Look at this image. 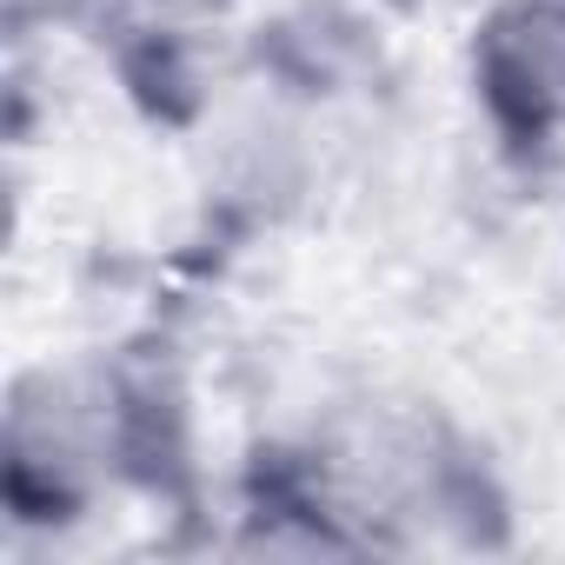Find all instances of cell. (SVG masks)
<instances>
[{
  "mask_svg": "<svg viewBox=\"0 0 565 565\" xmlns=\"http://www.w3.org/2000/svg\"><path fill=\"white\" fill-rule=\"evenodd\" d=\"M120 393L74 373H28L8 399V505L14 519H81L114 479Z\"/></svg>",
  "mask_w": 565,
  "mask_h": 565,
  "instance_id": "6da1fadb",
  "label": "cell"
},
{
  "mask_svg": "<svg viewBox=\"0 0 565 565\" xmlns=\"http://www.w3.org/2000/svg\"><path fill=\"white\" fill-rule=\"evenodd\" d=\"M472 100L512 160L565 147V0H486L466 47Z\"/></svg>",
  "mask_w": 565,
  "mask_h": 565,
  "instance_id": "7a4b0ae2",
  "label": "cell"
},
{
  "mask_svg": "<svg viewBox=\"0 0 565 565\" xmlns=\"http://www.w3.org/2000/svg\"><path fill=\"white\" fill-rule=\"evenodd\" d=\"M373 8H413V0H373Z\"/></svg>",
  "mask_w": 565,
  "mask_h": 565,
  "instance_id": "3957f363",
  "label": "cell"
}]
</instances>
